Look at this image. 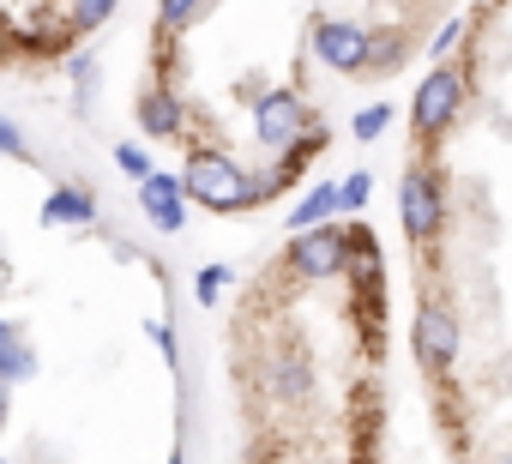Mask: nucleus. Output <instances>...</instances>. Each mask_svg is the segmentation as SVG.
Wrapping results in <instances>:
<instances>
[{
    "instance_id": "obj_4",
    "label": "nucleus",
    "mask_w": 512,
    "mask_h": 464,
    "mask_svg": "<svg viewBox=\"0 0 512 464\" xmlns=\"http://www.w3.org/2000/svg\"><path fill=\"white\" fill-rule=\"evenodd\" d=\"M386 121H392V103H368V109L356 115V139H380Z\"/></svg>"
},
{
    "instance_id": "obj_2",
    "label": "nucleus",
    "mask_w": 512,
    "mask_h": 464,
    "mask_svg": "<svg viewBox=\"0 0 512 464\" xmlns=\"http://www.w3.org/2000/svg\"><path fill=\"white\" fill-rule=\"evenodd\" d=\"M205 13V0H163V7H157V31H163V43H175V37H187L193 31V19Z\"/></svg>"
},
{
    "instance_id": "obj_1",
    "label": "nucleus",
    "mask_w": 512,
    "mask_h": 464,
    "mask_svg": "<svg viewBox=\"0 0 512 464\" xmlns=\"http://www.w3.org/2000/svg\"><path fill=\"white\" fill-rule=\"evenodd\" d=\"M235 464H386V260L314 223L235 314Z\"/></svg>"
},
{
    "instance_id": "obj_3",
    "label": "nucleus",
    "mask_w": 512,
    "mask_h": 464,
    "mask_svg": "<svg viewBox=\"0 0 512 464\" xmlns=\"http://www.w3.org/2000/svg\"><path fill=\"white\" fill-rule=\"evenodd\" d=\"M109 7H115V0H73V7H67V25H73V31H97V25L109 19Z\"/></svg>"
},
{
    "instance_id": "obj_5",
    "label": "nucleus",
    "mask_w": 512,
    "mask_h": 464,
    "mask_svg": "<svg viewBox=\"0 0 512 464\" xmlns=\"http://www.w3.org/2000/svg\"><path fill=\"white\" fill-rule=\"evenodd\" d=\"M0 49H7V19H0Z\"/></svg>"
}]
</instances>
